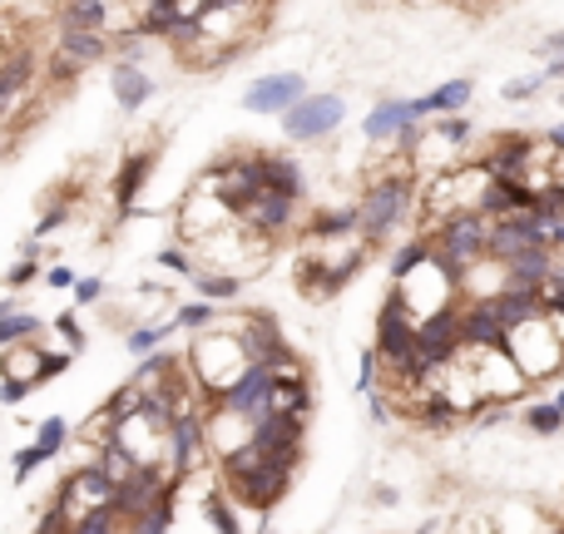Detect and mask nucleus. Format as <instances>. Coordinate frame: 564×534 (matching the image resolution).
Wrapping results in <instances>:
<instances>
[{
	"instance_id": "nucleus-27",
	"label": "nucleus",
	"mask_w": 564,
	"mask_h": 534,
	"mask_svg": "<svg viewBox=\"0 0 564 534\" xmlns=\"http://www.w3.org/2000/svg\"><path fill=\"white\" fill-rule=\"evenodd\" d=\"M95 460H99V470H104L114 485H129L139 470H144V465H139L134 455H129L124 445H119V435H114V441H109V445H99V450H95Z\"/></svg>"
},
{
	"instance_id": "nucleus-49",
	"label": "nucleus",
	"mask_w": 564,
	"mask_h": 534,
	"mask_svg": "<svg viewBox=\"0 0 564 534\" xmlns=\"http://www.w3.org/2000/svg\"><path fill=\"white\" fill-rule=\"evenodd\" d=\"M544 79H564V55H550V65H544Z\"/></svg>"
},
{
	"instance_id": "nucleus-23",
	"label": "nucleus",
	"mask_w": 564,
	"mask_h": 534,
	"mask_svg": "<svg viewBox=\"0 0 564 534\" xmlns=\"http://www.w3.org/2000/svg\"><path fill=\"white\" fill-rule=\"evenodd\" d=\"M471 94H475V79L455 75V79H445V85H435L431 94H421V109L425 114H465Z\"/></svg>"
},
{
	"instance_id": "nucleus-21",
	"label": "nucleus",
	"mask_w": 564,
	"mask_h": 534,
	"mask_svg": "<svg viewBox=\"0 0 564 534\" xmlns=\"http://www.w3.org/2000/svg\"><path fill=\"white\" fill-rule=\"evenodd\" d=\"M30 75H35V55L30 49H10L5 55V69H0V104H5V124H15V109L30 89Z\"/></svg>"
},
{
	"instance_id": "nucleus-37",
	"label": "nucleus",
	"mask_w": 564,
	"mask_h": 534,
	"mask_svg": "<svg viewBox=\"0 0 564 534\" xmlns=\"http://www.w3.org/2000/svg\"><path fill=\"white\" fill-rule=\"evenodd\" d=\"M386 371V361H381V352L376 346H366L362 352V371H356V396H372L376 391V376Z\"/></svg>"
},
{
	"instance_id": "nucleus-31",
	"label": "nucleus",
	"mask_w": 564,
	"mask_h": 534,
	"mask_svg": "<svg viewBox=\"0 0 564 534\" xmlns=\"http://www.w3.org/2000/svg\"><path fill=\"white\" fill-rule=\"evenodd\" d=\"M45 322L35 312H5L0 316V346H20V342H40Z\"/></svg>"
},
{
	"instance_id": "nucleus-52",
	"label": "nucleus",
	"mask_w": 564,
	"mask_h": 534,
	"mask_svg": "<svg viewBox=\"0 0 564 534\" xmlns=\"http://www.w3.org/2000/svg\"><path fill=\"white\" fill-rule=\"evenodd\" d=\"M263 5H267V0H263Z\"/></svg>"
},
{
	"instance_id": "nucleus-40",
	"label": "nucleus",
	"mask_w": 564,
	"mask_h": 534,
	"mask_svg": "<svg viewBox=\"0 0 564 534\" xmlns=\"http://www.w3.org/2000/svg\"><path fill=\"white\" fill-rule=\"evenodd\" d=\"M544 85V75H520V79H505L500 85V99H510V104H524V99H534V89Z\"/></svg>"
},
{
	"instance_id": "nucleus-18",
	"label": "nucleus",
	"mask_w": 564,
	"mask_h": 534,
	"mask_svg": "<svg viewBox=\"0 0 564 534\" xmlns=\"http://www.w3.org/2000/svg\"><path fill=\"white\" fill-rule=\"evenodd\" d=\"M233 326H237V342H243L247 361H277L287 352V336L273 312H237Z\"/></svg>"
},
{
	"instance_id": "nucleus-4",
	"label": "nucleus",
	"mask_w": 564,
	"mask_h": 534,
	"mask_svg": "<svg viewBox=\"0 0 564 534\" xmlns=\"http://www.w3.org/2000/svg\"><path fill=\"white\" fill-rule=\"evenodd\" d=\"M505 346H510V356L520 361V371L530 376V381H544V376L564 371V322L554 312L515 326Z\"/></svg>"
},
{
	"instance_id": "nucleus-36",
	"label": "nucleus",
	"mask_w": 564,
	"mask_h": 534,
	"mask_svg": "<svg viewBox=\"0 0 564 534\" xmlns=\"http://www.w3.org/2000/svg\"><path fill=\"white\" fill-rule=\"evenodd\" d=\"M69 534H124V520L114 510H89Z\"/></svg>"
},
{
	"instance_id": "nucleus-6",
	"label": "nucleus",
	"mask_w": 564,
	"mask_h": 534,
	"mask_svg": "<svg viewBox=\"0 0 564 534\" xmlns=\"http://www.w3.org/2000/svg\"><path fill=\"white\" fill-rule=\"evenodd\" d=\"M342 119H346V99L336 89H317V94L297 99L277 124H283V134L292 144H317V138H332L342 129Z\"/></svg>"
},
{
	"instance_id": "nucleus-46",
	"label": "nucleus",
	"mask_w": 564,
	"mask_h": 534,
	"mask_svg": "<svg viewBox=\"0 0 564 534\" xmlns=\"http://www.w3.org/2000/svg\"><path fill=\"white\" fill-rule=\"evenodd\" d=\"M366 401H372V421H376V425H391V401H386V396L372 391Z\"/></svg>"
},
{
	"instance_id": "nucleus-14",
	"label": "nucleus",
	"mask_w": 564,
	"mask_h": 534,
	"mask_svg": "<svg viewBox=\"0 0 564 534\" xmlns=\"http://www.w3.org/2000/svg\"><path fill=\"white\" fill-rule=\"evenodd\" d=\"M178 237H188V243H198V237H208V233H218V227H228V223H237V213L223 203L218 193H208V188H198L193 183V193L178 203Z\"/></svg>"
},
{
	"instance_id": "nucleus-1",
	"label": "nucleus",
	"mask_w": 564,
	"mask_h": 534,
	"mask_svg": "<svg viewBox=\"0 0 564 534\" xmlns=\"http://www.w3.org/2000/svg\"><path fill=\"white\" fill-rule=\"evenodd\" d=\"M356 208H362V237H366V243H372V247L386 243V237H391L406 218L421 213V208H416V174H411V168H391V174L372 178V183H366V193L356 198Z\"/></svg>"
},
{
	"instance_id": "nucleus-38",
	"label": "nucleus",
	"mask_w": 564,
	"mask_h": 534,
	"mask_svg": "<svg viewBox=\"0 0 564 534\" xmlns=\"http://www.w3.org/2000/svg\"><path fill=\"white\" fill-rule=\"evenodd\" d=\"M154 263H158V267H168V272H178V277H193V272H198V257H193V253H184V247H158Z\"/></svg>"
},
{
	"instance_id": "nucleus-7",
	"label": "nucleus",
	"mask_w": 564,
	"mask_h": 534,
	"mask_svg": "<svg viewBox=\"0 0 564 534\" xmlns=\"http://www.w3.org/2000/svg\"><path fill=\"white\" fill-rule=\"evenodd\" d=\"M416 322H421V316L411 312V307L401 302V292H386V302H381V316H376V352H381V361H386V371H401L406 361H411L416 356Z\"/></svg>"
},
{
	"instance_id": "nucleus-15",
	"label": "nucleus",
	"mask_w": 564,
	"mask_h": 534,
	"mask_svg": "<svg viewBox=\"0 0 564 534\" xmlns=\"http://www.w3.org/2000/svg\"><path fill=\"white\" fill-rule=\"evenodd\" d=\"M461 326H465V346H471V352H495V346L510 342V326H505L495 297H465Z\"/></svg>"
},
{
	"instance_id": "nucleus-51",
	"label": "nucleus",
	"mask_w": 564,
	"mask_h": 534,
	"mask_svg": "<svg viewBox=\"0 0 564 534\" xmlns=\"http://www.w3.org/2000/svg\"><path fill=\"white\" fill-rule=\"evenodd\" d=\"M554 401H560V411H564V386H560V391H554Z\"/></svg>"
},
{
	"instance_id": "nucleus-45",
	"label": "nucleus",
	"mask_w": 564,
	"mask_h": 534,
	"mask_svg": "<svg viewBox=\"0 0 564 534\" xmlns=\"http://www.w3.org/2000/svg\"><path fill=\"white\" fill-rule=\"evenodd\" d=\"M75 282H79V277H75V272H69V267H65V263L45 267V287H75Z\"/></svg>"
},
{
	"instance_id": "nucleus-29",
	"label": "nucleus",
	"mask_w": 564,
	"mask_h": 534,
	"mask_svg": "<svg viewBox=\"0 0 564 534\" xmlns=\"http://www.w3.org/2000/svg\"><path fill=\"white\" fill-rule=\"evenodd\" d=\"M520 421H524V431L544 435V441H554V435L564 431V411H560V401H534V405H524Z\"/></svg>"
},
{
	"instance_id": "nucleus-9",
	"label": "nucleus",
	"mask_w": 564,
	"mask_h": 534,
	"mask_svg": "<svg viewBox=\"0 0 564 534\" xmlns=\"http://www.w3.org/2000/svg\"><path fill=\"white\" fill-rule=\"evenodd\" d=\"M273 386H277V366L273 361H247V371L237 376V381L228 386L223 396H213L208 405H228V411L257 421V415L273 411Z\"/></svg>"
},
{
	"instance_id": "nucleus-26",
	"label": "nucleus",
	"mask_w": 564,
	"mask_h": 534,
	"mask_svg": "<svg viewBox=\"0 0 564 534\" xmlns=\"http://www.w3.org/2000/svg\"><path fill=\"white\" fill-rule=\"evenodd\" d=\"M40 342H20V346H0V376H20V381L35 386L40 376Z\"/></svg>"
},
{
	"instance_id": "nucleus-12",
	"label": "nucleus",
	"mask_w": 564,
	"mask_h": 534,
	"mask_svg": "<svg viewBox=\"0 0 564 534\" xmlns=\"http://www.w3.org/2000/svg\"><path fill=\"white\" fill-rule=\"evenodd\" d=\"M287 485H292V470H283L277 460H267L263 470H253V475H233V480H223V490L233 494V504H243V510L267 514V510H273V504L287 494Z\"/></svg>"
},
{
	"instance_id": "nucleus-44",
	"label": "nucleus",
	"mask_w": 564,
	"mask_h": 534,
	"mask_svg": "<svg viewBox=\"0 0 564 534\" xmlns=\"http://www.w3.org/2000/svg\"><path fill=\"white\" fill-rule=\"evenodd\" d=\"M65 223H69V208H65V203H55V208H49V213L35 223V237H49L55 227H65Z\"/></svg>"
},
{
	"instance_id": "nucleus-47",
	"label": "nucleus",
	"mask_w": 564,
	"mask_h": 534,
	"mask_svg": "<svg viewBox=\"0 0 564 534\" xmlns=\"http://www.w3.org/2000/svg\"><path fill=\"white\" fill-rule=\"evenodd\" d=\"M451 534H500V530H495L490 520H461V524H455Z\"/></svg>"
},
{
	"instance_id": "nucleus-11",
	"label": "nucleus",
	"mask_w": 564,
	"mask_h": 534,
	"mask_svg": "<svg viewBox=\"0 0 564 534\" xmlns=\"http://www.w3.org/2000/svg\"><path fill=\"white\" fill-rule=\"evenodd\" d=\"M109 55V35L104 30H59V45L49 49V75L65 85V79L85 75L89 65Z\"/></svg>"
},
{
	"instance_id": "nucleus-5",
	"label": "nucleus",
	"mask_w": 564,
	"mask_h": 534,
	"mask_svg": "<svg viewBox=\"0 0 564 534\" xmlns=\"http://www.w3.org/2000/svg\"><path fill=\"white\" fill-rule=\"evenodd\" d=\"M198 188L218 193L237 218H243V208L267 188V154H263V148H247V154L228 158V164L203 168V174H198Z\"/></svg>"
},
{
	"instance_id": "nucleus-16",
	"label": "nucleus",
	"mask_w": 564,
	"mask_h": 534,
	"mask_svg": "<svg viewBox=\"0 0 564 534\" xmlns=\"http://www.w3.org/2000/svg\"><path fill=\"white\" fill-rule=\"evenodd\" d=\"M421 119H425L421 99H406V94H386V99H376V104H372V114H366L362 134L372 138V144H396V138H401V129L421 124Z\"/></svg>"
},
{
	"instance_id": "nucleus-35",
	"label": "nucleus",
	"mask_w": 564,
	"mask_h": 534,
	"mask_svg": "<svg viewBox=\"0 0 564 534\" xmlns=\"http://www.w3.org/2000/svg\"><path fill=\"white\" fill-rule=\"evenodd\" d=\"M228 500H233L228 490H208V494H203L208 524H213V534H243V530H237V520H233V510H228Z\"/></svg>"
},
{
	"instance_id": "nucleus-25",
	"label": "nucleus",
	"mask_w": 564,
	"mask_h": 534,
	"mask_svg": "<svg viewBox=\"0 0 564 534\" xmlns=\"http://www.w3.org/2000/svg\"><path fill=\"white\" fill-rule=\"evenodd\" d=\"M267 188H277V193H287V198H297V203H302V198H307L302 164H297V158H287V154H267Z\"/></svg>"
},
{
	"instance_id": "nucleus-24",
	"label": "nucleus",
	"mask_w": 564,
	"mask_h": 534,
	"mask_svg": "<svg viewBox=\"0 0 564 534\" xmlns=\"http://www.w3.org/2000/svg\"><path fill=\"white\" fill-rule=\"evenodd\" d=\"M188 282H193V292L208 297V302H237L243 287H247V277L243 272H218V267H198Z\"/></svg>"
},
{
	"instance_id": "nucleus-2",
	"label": "nucleus",
	"mask_w": 564,
	"mask_h": 534,
	"mask_svg": "<svg viewBox=\"0 0 564 534\" xmlns=\"http://www.w3.org/2000/svg\"><path fill=\"white\" fill-rule=\"evenodd\" d=\"M243 371H247V352H243V342H237L233 322H213L208 332H193V376L208 401L223 396Z\"/></svg>"
},
{
	"instance_id": "nucleus-50",
	"label": "nucleus",
	"mask_w": 564,
	"mask_h": 534,
	"mask_svg": "<svg viewBox=\"0 0 564 534\" xmlns=\"http://www.w3.org/2000/svg\"><path fill=\"white\" fill-rule=\"evenodd\" d=\"M544 55H564V30H554V35L544 40Z\"/></svg>"
},
{
	"instance_id": "nucleus-10",
	"label": "nucleus",
	"mask_w": 564,
	"mask_h": 534,
	"mask_svg": "<svg viewBox=\"0 0 564 534\" xmlns=\"http://www.w3.org/2000/svg\"><path fill=\"white\" fill-rule=\"evenodd\" d=\"M475 386H480V401H515V396L530 391V376L520 371V361L510 356V346H495V352H480L475 361Z\"/></svg>"
},
{
	"instance_id": "nucleus-19",
	"label": "nucleus",
	"mask_w": 564,
	"mask_h": 534,
	"mask_svg": "<svg viewBox=\"0 0 564 534\" xmlns=\"http://www.w3.org/2000/svg\"><path fill=\"white\" fill-rule=\"evenodd\" d=\"M297 198H287V193H277V188H263V193L253 198V203L243 208V223L247 227H257V233H267V237H283L287 227L297 223Z\"/></svg>"
},
{
	"instance_id": "nucleus-30",
	"label": "nucleus",
	"mask_w": 564,
	"mask_h": 534,
	"mask_svg": "<svg viewBox=\"0 0 564 534\" xmlns=\"http://www.w3.org/2000/svg\"><path fill=\"white\" fill-rule=\"evenodd\" d=\"M431 253H435V243H431V237H425V233L406 237V243H401V247H396V253H391V282H401L406 272H416V267H421V263H425V257H431Z\"/></svg>"
},
{
	"instance_id": "nucleus-43",
	"label": "nucleus",
	"mask_w": 564,
	"mask_h": 534,
	"mask_svg": "<svg viewBox=\"0 0 564 534\" xmlns=\"http://www.w3.org/2000/svg\"><path fill=\"white\" fill-rule=\"evenodd\" d=\"M30 391H35V386L20 381V376H0V401H5V405H20Z\"/></svg>"
},
{
	"instance_id": "nucleus-28",
	"label": "nucleus",
	"mask_w": 564,
	"mask_h": 534,
	"mask_svg": "<svg viewBox=\"0 0 564 534\" xmlns=\"http://www.w3.org/2000/svg\"><path fill=\"white\" fill-rule=\"evenodd\" d=\"M174 332H178V322H139V326H129L124 332V346L134 356H148V352H158Z\"/></svg>"
},
{
	"instance_id": "nucleus-13",
	"label": "nucleus",
	"mask_w": 564,
	"mask_h": 534,
	"mask_svg": "<svg viewBox=\"0 0 564 534\" xmlns=\"http://www.w3.org/2000/svg\"><path fill=\"white\" fill-rule=\"evenodd\" d=\"M416 346L431 356L435 366H451L465 352V326H461V307H441V312L416 322Z\"/></svg>"
},
{
	"instance_id": "nucleus-32",
	"label": "nucleus",
	"mask_w": 564,
	"mask_h": 534,
	"mask_svg": "<svg viewBox=\"0 0 564 534\" xmlns=\"http://www.w3.org/2000/svg\"><path fill=\"white\" fill-rule=\"evenodd\" d=\"M168 530H174V500H164V504H154V510L124 520V534H168Z\"/></svg>"
},
{
	"instance_id": "nucleus-39",
	"label": "nucleus",
	"mask_w": 564,
	"mask_h": 534,
	"mask_svg": "<svg viewBox=\"0 0 564 534\" xmlns=\"http://www.w3.org/2000/svg\"><path fill=\"white\" fill-rule=\"evenodd\" d=\"M49 326H55V332L65 336V346H69V352H85V342H89V336H85V326H79V312H59Z\"/></svg>"
},
{
	"instance_id": "nucleus-3",
	"label": "nucleus",
	"mask_w": 564,
	"mask_h": 534,
	"mask_svg": "<svg viewBox=\"0 0 564 534\" xmlns=\"http://www.w3.org/2000/svg\"><path fill=\"white\" fill-rule=\"evenodd\" d=\"M490 233H495V218L480 213V208H461V213L425 227V237L435 243V253L445 257V267H451L455 277H465V267L490 257Z\"/></svg>"
},
{
	"instance_id": "nucleus-33",
	"label": "nucleus",
	"mask_w": 564,
	"mask_h": 534,
	"mask_svg": "<svg viewBox=\"0 0 564 534\" xmlns=\"http://www.w3.org/2000/svg\"><path fill=\"white\" fill-rule=\"evenodd\" d=\"M174 322L184 326V332H208V326L213 322H223V316H218V302H208V297H198V302H184L174 312Z\"/></svg>"
},
{
	"instance_id": "nucleus-48",
	"label": "nucleus",
	"mask_w": 564,
	"mask_h": 534,
	"mask_svg": "<svg viewBox=\"0 0 564 534\" xmlns=\"http://www.w3.org/2000/svg\"><path fill=\"white\" fill-rule=\"evenodd\" d=\"M544 144H550V148H554V154H564V124H554V129H550V134H544Z\"/></svg>"
},
{
	"instance_id": "nucleus-8",
	"label": "nucleus",
	"mask_w": 564,
	"mask_h": 534,
	"mask_svg": "<svg viewBox=\"0 0 564 534\" xmlns=\"http://www.w3.org/2000/svg\"><path fill=\"white\" fill-rule=\"evenodd\" d=\"M307 75L302 69H273V75H257L253 85L243 89V109L247 114H263V119H283L297 99H307Z\"/></svg>"
},
{
	"instance_id": "nucleus-22",
	"label": "nucleus",
	"mask_w": 564,
	"mask_h": 534,
	"mask_svg": "<svg viewBox=\"0 0 564 534\" xmlns=\"http://www.w3.org/2000/svg\"><path fill=\"white\" fill-rule=\"evenodd\" d=\"M59 30H114V5L109 0H65Z\"/></svg>"
},
{
	"instance_id": "nucleus-41",
	"label": "nucleus",
	"mask_w": 564,
	"mask_h": 534,
	"mask_svg": "<svg viewBox=\"0 0 564 534\" xmlns=\"http://www.w3.org/2000/svg\"><path fill=\"white\" fill-rule=\"evenodd\" d=\"M69 356H75V352H40V376H35V386H45V381H55V376H65V371H69Z\"/></svg>"
},
{
	"instance_id": "nucleus-42",
	"label": "nucleus",
	"mask_w": 564,
	"mask_h": 534,
	"mask_svg": "<svg viewBox=\"0 0 564 534\" xmlns=\"http://www.w3.org/2000/svg\"><path fill=\"white\" fill-rule=\"evenodd\" d=\"M69 297H75V307H95V302H104V277H79V282L69 287Z\"/></svg>"
},
{
	"instance_id": "nucleus-17",
	"label": "nucleus",
	"mask_w": 564,
	"mask_h": 534,
	"mask_svg": "<svg viewBox=\"0 0 564 534\" xmlns=\"http://www.w3.org/2000/svg\"><path fill=\"white\" fill-rule=\"evenodd\" d=\"M154 164H158V144L129 148V154L119 158V174H114V213H119V223H124V218H134L139 188L148 183V174H154Z\"/></svg>"
},
{
	"instance_id": "nucleus-20",
	"label": "nucleus",
	"mask_w": 564,
	"mask_h": 534,
	"mask_svg": "<svg viewBox=\"0 0 564 534\" xmlns=\"http://www.w3.org/2000/svg\"><path fill=\"white\" fill-rule=\"evenodd\" d=\"M109 89H114V104L124 109V114H134V109H144L148 99H154V79H148V69L134 65V59H119L114 75H109Z\"/></svg>"
},
{
	"instance_id": "nucleus-34",
	"label": "nucleus",
	"mask_w": 564,
	"mask_h": 534,
	"mask_svg": "<svg viewBox=\"0 0 564 534\" xmlns=\"http://www.w3.org/2000/svg\"><path fill=\"white\" fill-rule=\"evenodd\" d=\"M30 282H45V277H40V247L35 243H20V257H15V267H10L5 272V287H30Z\"/></svg>"
}]
</instances>
